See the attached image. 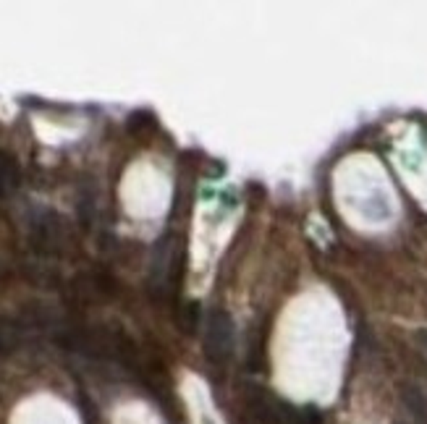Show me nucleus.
I'll return each mask as SVG.
<instances>
[{
  "label": "nucleus",
  "instance_id": "1",
  "mask_svg": "<svg viewBox=\"0 0 427 424\" xmlns=\"http://www.w3.org/2000/svg\"><path fill=\"white\" fill-rule=\"evenodd\" d=\"M234 346H236L234 319L223 309H215L207 319V328H204V351L213 362H226L234 353Z\"/></svg>",
  "mask_w": 427,
  "mask_h": 424
},
{
  "label": "nucleus",
  "instance_id": "2",
  "mask_svg": "<svg viewBox=\"0 0 427 424\" xmlns=\"http://www.w3.org/2000/svg\"><path fill=\"white\" fill-rule=\"evenodd\" d=\"M19 165L11 154L0 152V197H8L19 186Z\"/></svg>",
  "mask_w": 427,
  "mask_h": 424
},
{
  "label": "nucleus",
  "instance_id": "3",
  "mask_svg": "<svg viewBox=\"0 0 427 424\" xmlns=\"http://www.w3.org/2000/svg\"><path fill=\"white\" fill-rule=\"evenodd\" d=\"M126 129H129V134H134V136H142L147 131L157 129V121H155V116L150 110H137V113H131L129 121H126Z\"/></svg>",
  "mask_w": 427,
  "mask_h": 424
},
{
  "label": "nucleus",
  "instance_id": "4",
  "mask_svg": "<svg viewBox=\"0 0 427 424\" xmlns=\"http://www.w3.org/2000/svg\"><path fill=\"white\" fill-rule=\"evenodd\" d=\"M200 325V304H186V317H184V330L186 333H194V328Z\"/></svg>",
  "mask_w": 427,
  "mask_h": 424
},
{
  "label": "nucleus",
  "instance_id": "5",
  "mask_svg": "<svg viewBox=\"0 0 427 424\" xmlns=\"http://www.w3.org/2000/svg\"><path fill=\"white\" fill-rule=\"evenodd\" d=\"M302 424H322V416L315 406H307L302 409Z\"/></svg>",
  "mask_w": 427,
  "mask_h": 424
}]
</instances>
